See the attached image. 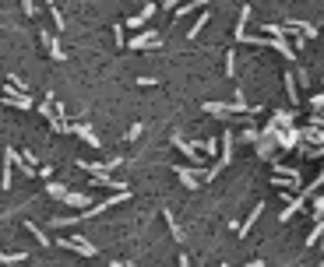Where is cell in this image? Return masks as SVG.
<instances>
[{"instance_id": "1", "label": "cell", "mask_w": 324, "mask_h": 267, "mask_svg": "<svg viewBox=\"0 0 324 267\" xmlns=\"http://www.w3.org/2000/svg\"><path fill=\"white\" fill-rule=\"evenodd\" d=\"M57 246H64V250H74L81 257H99V246H92L85 236H71V239H57Z\"/></svg>"}, {"instance_id": "2", "label": "cell", "mask_w": 324, "mask_h": 267, "mask_svg": "<svg viewBox=\"0 0 324 267\" xmlns=\"http://www.w3.org/2000/svg\"><path fill=\"white\" fill-rule=\"evenodd\" d=\"M67 134H74V137H81L85 144H92V148H102V141H99V134L92 130L85 120H78V123H67Z\"/></svg>"}, {"instance_id": "3", "label": "cell", "mask_w": 324, "mask_h": 267, "mask_svg": "<svg viewBox=\"0 0 324 267\" xmlns=\"http://www.w3.org/2000/svg\"><path fill=\"white\" fill-rule=\"evenodd\" d=\"M152 14H155V4H145V7H141V11H138L134 18H124V25H127L131 32H141V28H145V25L152 21Z\"/></svg>"}, {"instance_id": "4", "label": "cell", "mask_w": 324, "mask_h": 267, "mask_svg": "<svg viewBox=\"0 0 324 267\" xmlns=\"http://www.w3.org/2000/svg\"><path fill=\"white\" fill-rule=\"evenodd\" d=\"M39 39H43L46 53H50V57H53L57 64H64V60H67V50H64V46L57 42V35H53V32H46V28H43V35H39Z\"/></svg>"}, {"instance_id": "5", "label": "cell", "mask_w": 324, "mask_h": 267, "mask_svg": "<svg viewBox=\"0 0 324 267\" xmlns=\"http://www.w3.org/2000/svg\"><path fill=\"white\" fill-rule=\"evenodd\" d=\"M88 183H92V187H109V190H127L120 180H113L109 169H106V172H88Z\"/></svg>"}, {"instance_id": "6", "label": "cell", "mask_w": 324, "mask_h": 267, "mask_svg": "<svg viewBox=\"0 0 324 267\" xmlns=\"http://www.w3.org/2000/svg\"><path fill=\"white\" fill-rule=\"evenodd\" d=\"M4 106H11V109H35V102H32L28 92H11V95H4Z\"/></svg>"}, {"instance_id": "7", "label": "cell", "mask_w": 324, "mask_h": 267, "mask_svg": "<svg viewBox=\"0 0 324 267\" xmlns=\"http://www.w3.org/2000/svg\"><path fill=\"white\" fill-rule=\"evenodd\" d=\"M18 158H21V155H18L14 148L4 151V172H0V187H4V190H11V165H14Z\"/></svg>"}, {"instance_id": "8", "label": "cell", "mask_w": 324, "mask_h": 267, "mask_svg": "<svg viewBox=\"0 0 324 267\" xmlns=\"http://www.w3.org/2000/svg\"><path fill=\"white\" fill-rule=\"evenodd\" d=\"M303 204H307V194L300 190V197H289V200H286V207H282V214H278V221H293V214H296V211H300Z\"/></svg>"}, {"instance_id": "9", "label": "cell", "mask_w": 324, "mask_h": 267, "mask_svg": "<svg viewBox=\"0 0 324 267\" xmlns=\"http://www.w3.org/2000/svg\"><path fill=\"white\" fill-rule=\"evenodd\" d=\"M282 84H286V95H289V106H300V88H296V74H282Z\"/></svg>"}, {"instance_id": "10", "label": "cell", "mask_w": 324, "mask_h": 267, "mask_svg": "<svg viewBox=\"0 0 324 267\" xmlns=\"http://www.w3.org/2000/svg\"><path fill=\"white\" fill-rule=\"evenodd\" d=\"M162 218H166V225H169V232H173V239H176V243H183L187 236H183V229H180V221H176V214H173L169 207H162Z\"/></svg>"}, {"instance_id": "11", "label": "cell", "mask_w": 324, "mask_h": 267, "mask_svg": "<svg viewBox=\"0 0 324 267\" xmlns=\"http://www.w3.org/2000/svg\"><path fill=\"white\" fill-rule=\"evenodd\" d=\"M201 7H208V0H183V4L176 7V21H183L187 14H194V11H201Z\"/></svg>"}, {"instance_id": "12", "label": "cell", "mask_w": 324, "mask_h": 267, "mask_svg": "<svg viewBox=\"0 0 324 267\" xmlns=\"http://www.w3.org/2000/svg\"><path fill=\"white\" fill-rule=\"evenodd\" d=\"M300 134H303V141H307V144H324V127H317V123L300 127Z\"/></svg>"}, {"instance_id": "13", "label": "cell", "mask_w": 324, "mask_h": 267, "mask_svg": "<svg viewBox=\"0 0 324 267\" xmlns=\"http://www.w3.org/2000/svg\"><path fill=\"white\" fill-rule=\"evenodd\" d=\"M261 214H264V204H254V211H250V218H243V225H240V229H236V232H240V236H247V232L254 229V221H257Z\"/></svg>"}, {"instance_id": "14", "label": "cell", "mask_w": 324, "mask_h": 267, "mask_svg": "<svg viewBox=\"0 0 324 267\" xmlns=\"http://www.w3.org/2000/svg\"><path fill=\"white\" fill-rule=\"evenodd\" d=\"M64 204H67V207H81V211H85V207H92V200H88V194H71V190H67V197H64Z\"/></svg>"}, {"instance_id": "15", "label": "cell", "mask_w": 324, "mask_h": 267, "mask_svg": "<svg viewBox=\"0 0 324 267\" xmlns=\"http://www.w3.org/2000/svg\"><path fill=\"white\" fill-rule=\"evenodd\" d=\"M208 21H212V14H208V11H201V14H197V21H194V25H190V32H187V39H197V35H201V28H205Z\"/></svg>"}, {"instance_id": "16", "label": "cell", "mask_w": 324, "mask_h": 267, "mask_svg": "<svg viewBox=\"0 0 324 267\" xmlns=\"http://www.w3.org/2000/svg\"><path fill=\"white\" fill-rule=\"evenodd\" d=\"M293 120H296L293 109H278V113H271V123H278V127H293Z\"/></svg>"}, {"instance_id": "17", "label": "cell", "mask_w": 324, "mask_h": 267, "mask_svg": "<svg viewBox=\"0 0 324 267\" xmlns=\"http://www.w3.org/2000/svg\"><path fill=\"white\" fill-rule=\"evenodd\" d=\"M271 172L289 176V180H300V169H293V165H286V162H275V158H271Z\"/></svg>"}, {"instance_id": "18", "label": "cell", "mask_w": 324, "mask_h": 267, "mask_svg": "<svg viewBox=\"0 0 324 267\" xmlns=\"http://www.w3.org/2000/svg\"><path fill=\"white\" fill-rule=\"evenodd\" d=\"M25 229H28L32 236H35V243H39V246H53V243H50V236H46V232H43V229H39L35 221H25Z\"/></svg>"}, {"instance_id": "19", "label": "cell", "mask_w": 324, "mask_h": 267, "mask_svg": "<svg viewBox=\"0 0 324 267\" xmlns=\"http://www.w3.org/2000/svg\"><path fill=\"white\" fill-rule=\"evenodd\" d=\"M247 21H250V4H243V11H240V21H236V42L247 35Z\"/></svg>"}, {"instance_id": "20", "label": "cell", "mask_w": 324, "mask_h": 267, "mask_svg": "<svg viewBox=\"0 0 324 267\" xmlns=\"http://www.w3.org/2000/svg\"><path fill=\"white\" fill-rule=\"evenodd\" d=\"M46 194H50V197H57V200H64V197H67V187H64V183H57V180H46Z\"/></svg>"}, {"instance_id": "21", "label": "cell", "mask_w": 324, "mask_h": 267, "mask_svg": "<svg viewBox=\"0 0 324 267\" xmlns=\"http://www.w3.org/2000/svg\"><path fill=\"white\" fill-rule=\"evenodd\" d=\"M197 148H201L205 155H215V151H222V137H219V141H215V137H208V141H201Z\"/></svg>"}, {"instance_id": "22", "label": "cell", "mask_w": 324, "mask_h": 267, "mask_svg": "<svg viewBox=\"0 0 324 267\" xmlns=\"http://www.w3.org/2000/svg\"><path fill=\"white\" fill-rule=\"evenodd\" d=\"M124 28H127L124 21H116V25H113V42H116V50H127V42H124Z\"/></svg>"}, {"instance_id": "23", "label": "cell", "mask_w": 324, "mask_h": 267, "mask_svg": "<svg viewBox=\"0 0 324 267\" xmlns=\"http://www.w3.org/2000/svg\"><path fill=\"white\" fill-rule=\"evenodd\" d=\"M261 28L268 32V35H286V25H275V21H261ZM289 39V35H286Z\"/></svg>"}, {"instance_id": "24", "label": "cell", "mask_w": 324, "mask_h": 267, "mask_svg": "<svg viewBox=\"0 0 324 267\" xmlns=\"http://www.w3.org/2000/svg\"><path fill=\"white\" fill-rule=\"evenodd\" d=\"M21 260H28V253H0V264H21Z\"/></svg>"}, {"instance_id": "25", "label": "cell", "mask_w": 324, "mask_h": 267, "mask_svg": "<svg viewBox=\"0 0 324 267\" xmlns=\"http://www.w3.org/2000/svg\"><path fill=\"white\" fill-rule=\"evenodd\" d=\"M226 77H236V53H226Z\"/></svg>"}, {"instance_id": "26", "label": "cell", "mask_w": 324, "mask_h": 267, "mask_svg": "<svg viewBox=\"0 0 324 267\" xmlns=\"http://www.w3.org/2000/svg\"><path fill=\"white\" fill-rule=\"evenodd\" d=\"M293 25H296V28H300V32L307 35V39H314V35H317V28H314L310 21H293Z\"/></svg>"}, {"instance_id": "27", "label": "cell", "mask_w": 324, "mask_h": 267, "mask_svg": "<svg viewBox=\"0 0 324 267\" xmlns=\"http://www.w3.org/2000/svg\"><path fill=\"white\" fill-rule=\"evenodd\" d=\"M240 137H243V141H250V144H257V141H261V130H254V127H243Z\"/></svg>"}, {"instance_id": "28", "label": "cell", "mask_w": 324, "mask_h": 267, "mask_svg": "<svg viewBox=\"0 0 324 267\" xmlns=\"http://www.w3.org/2000/svg\"><path fill=\"white\" fill-rule=\"evenodd\" d=\"M314 218H324V194L321 197L314 194Z\"/></svg>"}, {"instance_id": "29", "label": "cell", "mask_w": 324, "mask_h": 267, "mask_svg": "<svg viewBox=\"0 0 324 267\" xmlns=\"http://www.w3.org/2000/svg\"><path fill=\"white\" fill-rule=\"evenodd\" d=\"M141 130H145L141 123H131V130L124 134V137H127V141H138V137H141Z\"/></svg>"}, {"instance_id": "30", "label": "cell", "mask_w": 324, "mask_h": 267, "mask_svg": "<svg viewBox=\"0 0 324 267\" xmlns=\"http://www.w3.org/2000/svg\"><path fill=\"white\" fill-rule=\"evenodd\" d=\"M50 18H53V25H57V28H64V25H67V21H64V14H60L57 7H50Z\"/></svg>"}, {"instance_id": "31", "label": "cell", "mask_w": 324, "mask_h": 267, "mask_svg": "<svg viewBox=\"0 0 324 267\" xmlns=\"http://www.w3.org/2000/svg\"><path fill=\"white\" fill-rule=\"evenodd\" d=\"M21 11H25V18H35V0H21Z\"/></svg>"}, {"instance_id": "32", "label": "cell", "mask_w": 324, "mask_h": 267, "mask_svg": "<svg viewBox=\"0 0 324 267\" xmlns=\"http://www.w3.org/2000/svg\"><path fill=\"white\" fill-rule=\"evenodd\" d=\"M39 180H53V165H39Z\"/></svg>"}, {"instance_id": "33", "label": "cell", "mask_w": 324, "mask_h": 267, "mask_svg": "<svg viewBox=\"0 0 324 267\" xmlns=\"http://www.w3.org/2000/svg\"><path fill=\"white\" fill-rule=\"evenodd\" d=\"M310 106H314V109H324V92H321V95H314V99H310Z\"/></svg>"}, {"instance_id": "34", "label": "cell", "mask_w": 324, "mask_h": 267, "mask_svg": "<svg viewBox=\"0 0 324 267\" xmlns=\"http://www.w3.org/2000/svg\"><path fill=\"white\" fill-rule=\"evenodd\" d=\"M317 250H321V253H324V236H321V239H317Z\"/></svg>"}, {"instance_id": "35", "label": "cell", "mask_w": 324, "mask_h": 267, "mask_svg": "<svg viewBox=\"0 0 324 267\" xmlns=\"http://www.w3.org/2000/svg\"><path fill=\"white\" fill-rule=\"evenodd\" d=\"M43 4H46V7H53V0H43Z\"/></svg>"}]
</instances>
